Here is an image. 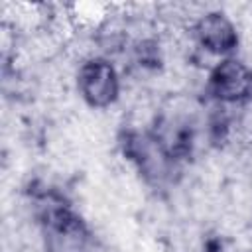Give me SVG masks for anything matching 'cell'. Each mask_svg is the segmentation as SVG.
<instances>
[{
	"mask_svg": "<svg viewBox=\"0 0 252 252\" xmlns=\"http://www.w3.org/2000/svg\"><path fill=\"white\" fill-rule=\"evenodd\" d=\"M122 150H124V156L144 175V179L154 185L167 181L177 163L152 130H146V132L128 130L122 136Z\"/></svg>",
	"mask_w": 252,
	"mask_h": 252,
	"instance_id": "7a4b0ae2",
	"label": "cell"
},
{
	"mask_svg": "<svg viewBox=\"0 0 252 252\" xmlns=\"http://www.w3.org/2000/svg\"><path fill=\"white\" fill-rule=\"evenodd\" d=\"M209 94L220 104H242L252 98V69L236 57L220 59L209 73Z\"/></svg>",
	"mask_w": 252,
	"mask_h": 252,
	"instance_id": "277c9868",
	"label": "cell"
},
{
	"mask_svg": "<svg viewBox=\"0 0 252 252\" xmlns=\"http://www.w3.org/2000/svg\"><path fill=\"white\" fill-rule=\"evenodd\" d=\"M193 35L201 49L220 59L234 57V51L240 43L234 22L219 10L205 12L203 16H199L193 26Z\"/></svg>",
	"mask_w": 252,
	"mask_h": 252,
	"instance_id": "5b68a950",
	"label": "cell"
},
{
	"mask_svg": "<svg viewBox=\"0 0 252 252\" xmlns=\"http://www.w3.org/2000/svg\"><path fill=\"white\" fill-rule=\"evenodd\" d=\"M39 224L47 252H89L91 234L63 201L49 199L47 205H41Z\"/></svg>",
	"mask_w": 252,
	"mask_h": 252,
	"instance_id": "6da1fadb",
	"label": "cell"
},
{
	"mask_svg": "<svg viewBox=\"0 0 252 252\" xmlns=\"http://www.w3.org/2000/svg\"><path fill=\"white\" fill-rule=\"evenodd\" d=\"M77 91L87 106L102 110L112 106L120 94V77L106 57H89L79 65Z\"/></svg>",
	"mask_w": 252,
	"mask_h": 252,
	"instance_id": "3957f363",
	"label": "cell"
}]
</instances>
